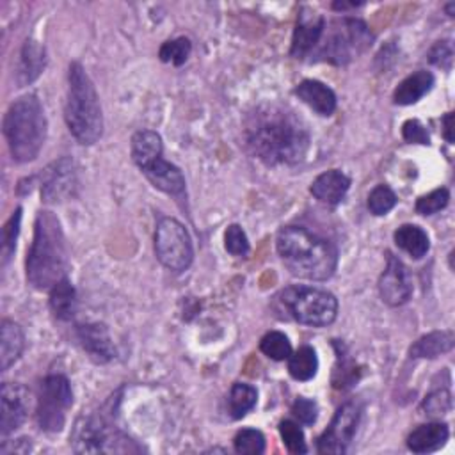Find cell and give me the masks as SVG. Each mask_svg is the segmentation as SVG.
<instances>
[{
	"instance_id": "cell-1",
	"label": "cell",
	"mask_w": 455,
	"mask_h": 455,
	"mask_svg": "<svg viewBox=\"0 0 455 455\" xmlns=\"http://www.w3.org/2000/svg\"><path fill=\"white\" fill-rule=\"evenodd\" d=\"M245 142L267 165H293L309 148V132L300 117L281 105H261L247 119Z\"/></svg>"
},
{
	"instance_id": "cell-2",
	"label": "cell",
	"mask_w": 455,
	"mask_h": 455,
	"mask_svg": "<svg viewBox=\"0 0 455 455\" xmlns=\"http://www.w3.org/2000/svg\"><path fill=\"white\" fill-rule=\"evenodd\" d=\"M275 247L281 261L295 277L325 281L336 270V247L329 240L307 231L306 228H283L277 233Z\"/></svg>"
},
{
	"instance_id": "cell-3",
	"label": "cell",
	"mask_w": 455,
	"mask_h": 455,
	"mask_svg": "<svg viewBox=\"0 0 455 455\" xmlns=\"http://www.w3.org/2000/svg\"><path fill=\"white\" fill-rule=\"evenodd\" d=\"M69 267L66 238L59 219L52 212H39L34 240L27 256V279L36 290H52L66 277Z\"/></svg>"
},
{
	"instance_id": "cell-4",
	"label": "cell",
	"mask_w": 455,
	"mask_h": 455,
	"mask_svg": "<svg viewBox=\"0 0 455 455\" xmlns=\"http://www.w3.org/2000/svg\"><path fill=\"white\" fill-rule=\"evenodd\" d=\"M4 135L18 164L36 160L46 139V117L36 94L18 98L5 112Z\"/></svg>"
},
{
	"instance_id": "cell-5",
	"label": "cell",
	"mask_w": 455,
	"mask_h": 455,
	"mask_svg": "<svg viewBox=\"0 0 455 455\" xmlns=\"http://www.w3.org/2000/svg\"><path fill=\"white\" fill-rule=\"evenodd\" d=\"M64 117L71 135L84 146L94 144L103 132V114L98 92L82 64L73 62L68 73Z\"/></svg>"
},
{
	"instance_id": "cell-6",
	"label": "cell",
	"mask_w": 455,
	"mask_h": 455,
	"mask_svg": "<svg viewBox=\"0 0 455 455\" xmlns=\"http://www.w3.org/2000/svg\"><path fill=\"white\" fill-rule=\"evenodd\" d=\"M370 44L371 34L368 27L361 20L343 18L334 20L329 28H323V34L311 55L315 60L343 66L361 55Z\"/></svg>"
},
{
	"instance_id": "cell-7",
	"label": "cell",
	"mask_w": 455,
	"mask_h": 455,
	"mask_svg": "<svg viewBox=\"0 0 455 455\" xmlns=\"http://www.w3.org/2000/svg\"><path fill=\"white\" fill-rule=\"evenodd\" d=\"M281 302L293 320L311 327H325L338 313L336 297L322 288L290 286L281 293Z\"/></svg>"
},
{
	"instance_id": "cell-8",
	"label": "cell",
	"mask_w": 455,
	"mask_h": 455,
	"mask_svg": "<svg viewBox=\"0 0 455 455\" xmlns=\"http://www.w3.org/2000/svg\"><path fill=\"white\" fill-rule=\"evenodd\" d=\"M73 403V393L69 380L64 375H48L39 387L37 396V423L39 428L55 434L60 432L66 423V414Z\"/></svg>"
},
{
	"instance_id": "cell-9",
	"label": "cell",
	"mask_w": 455,
	"mask_h": 455,
	"mask_svg": "<svg viewBox=\"0 0 455 455\" xmlns=\"http://www.w3.org/2000/svg\"><path fill=\"white\" fill-rule=\"evenodd\" d=\"M155 251L160 263L174 272L187 270L194 258L188 231L172 217H164L158 220L155 233Z\"/></svg>"
},
{
	"instance_id": "cell-10",
	"label": "cell",
	"mask_w": 455,
	"mask_h": 455,
	"mask_svg": "<svg viewBox=\"0 0 455 455\" xmlns=\"http://www.w3.org/2000/svg\"><path fill=\"white\" fill-rule=\"evenodd\" d=\"M73 450L78 453L128 451L121 443H130L98 416H82L73 428Z\"/></svg>"
},
{
	"instance_id": "cell-11",
	"label": "cell",
	"mask_w": 455,
	"mask_h": 455,
	"mask_svg": "<svg viewBox=\"0 0 455 455\" xmlns=\"http://www.w3.org/2000/svg\"><path fill=\"white\" fill-rule=\"evenodd\" d=\"M361 412L363 409L357 402L343 403L336 411L331 425L318 437L316 441L318 453H345L357 430Z\"/></svg>"
},
{
	"instance_id": "cell-12",
	"label": "cell",
	"mask_w": 455,
	"mask_h": 455,
	"mask_svg": "<svg viewBox=\"0 0 455 455\" xmlns=\"http://www.w3.org/2000/svg\"><path fill=\"white\" fill-rule=\"evenodd\" d=\"M379 293L387 306H402L412 295V279L409 268L393 254H387V265L379 279Z\"/></svg>"
},
{
	"instance_id": "cell-13",
	"label": "cell",
	"mask_w": 455,
	"mask_h": 455,
	"mask_svg": "<svg viewBox=\"0 0 455 455\" xmlns=\"http://www.w3.org/2000/svg\"><path fill=\"white\" fill-rule=\"evenodd\" d=\"M2 402V418H0V432L2 435H9L11 432L18 430L28 414L30 409V393L21 384H2L0 393Z\"/></svg>"
},
{
	"instance_id": "cell-14",
	"label": "cell",
	"mask_w": 455,
	"mask_h": 455,
	"mask_svg": "<svg viewBox=\"0 0 455 455\" xmlns=\"http://www.w3.org/2000/svg\"><path fill=\"white\" fill-rule=\"evenodd\" d=\"M75 165L69 158L50 164L41 174V197L44 203H60L73 194Z\"/></svg>"
},
{
	"instance_id": "cell-15",
	"label": "cell",
	"mask_w": 455,
	"mask_h": 455,
	"mask_svg": "<svg viewBox=\"0 0 455 455\" xmlns=\"http://www.w3.org/2000/svg\"><path fill=\"white\" fill-rule=\"evenodd\" d=\"M325 28V20L315 11L304 9L299 14L293 37H291V55L295 59H304L313 53Z\"/></svg>"
},
{
	"instance_id": "cell-16",
	"label": "cell",
	"mask_w": 455,
	"mask_h": 455,
	"mask_svg": "<svg viewBox=\"0 0 455 455\" xmlns=\"http://www.w3.org/2000/svg\"><path fill=\"white\" fill-rule=\"evenodd\" d=\"M76 338L89 359L98 364H105L116 357V347L103 323H82L76 327Z\"/></svg>"
},
{
	"instance_id": "cell-17",
	"label": "cell",
	"mask_w": 455,
	"mask_h": 455,
	"mask_svg": "<svg viewBox=\"0 0 455 455\" xmlns=\"http://www.w3.org/2000/svg\"><path fill=\"white\" fill-rule=\"evenodd\" d=\"M140 171L151 181V185L156 187L158 190H162L165 194H171V196H176V197L183 196L185 178L174 164H171V162H167L160 156Z\"/></svg>"
},
{
	"instance_id": "cell-18",
	"label": "cell",
	"mask_w": 455,
	"mask_h": 455,
	"mask_svg": "<svg viewBox=\"0 0 455 455\" xmlns=\"http://www.w3.org/2000/svg\"><path fill=\"white\" fill-rule=\"evenodd\" d=\"M295 94L320 116H331L336 110V94L320 80H302Z\"/></svg>"
},
{
	"instance_id": "cell-19",
	"label": "cell",
	"mask_w": 455,
	"mask_h": 455,
	"mask_svg": "<svg viewBox=\"0 0 455 455\" xmlns=\"http://www.w3.org/2000/svg\"><path fill=\"white\" fill-rule=\"evenodd\" d=\"M348 188H350V178L338 169L322 172L320 176H316V180L309 187L311 194L318 201L327 204H338L345 197Z\"/></svg>"
},
{
	"instance_id": "cell-20",
	"label": "cell",
	"mask_w": 455,
	"mask_h": 455,
	"mask_svg": "<svg viewBox=\"0 0 455 455\" xmlns=\"http://www.w3.org/2000/svg\"><path fill=\"white\" fill-rule=\"evenodd\" d=\"M44 66H46L44 46H41L34 39H27L20 52V60H18V71H16L18 85L23 87L34 82L41 75Z\"/></svg>"
},
{
	"instance_id": "cell-21",
	"label": "cell",
	"mask_w": 455,
	"mask_h": 455,
	"mask_svg": "<svg viewBox=\"0 0 455 455\" xmlns=\"http://www.w3.org/2000/svg\"><path fill=\"white\" fill-rule=\"evenodd\" d=\"M450 430L444 423H425L414 428L407 437V448L414 453H430L444 446Z\"/></svg>"
},
{
	"instance_id": "cell-22",
	"label": "cell",
	"mask_w": 455,
	"mask_h": 455,
	"mask_svg": "<svg viewBox=\"0 0 455 455\" xmlns=\"http://www.w3.org/2000/svg\"><path fill=\"white\" fill-rule=\"evenodd\" d=\"M434 87V75L430 71L419 69L405 76L395 89L393 101L396 105H412L421 100Z\"/></svg>"
},
{
	"instance_id": "cell-23",
	"label": "cell",
	"mask_w": 455,
	"mask_h": 455,
	"mask_svg": "<svg viewBox=\"0 0 455 455\" xmlns=\"http://www.w3.org/2000/svg\"><path fill=\"white\" fill-rule=\"evenodd\" d=\"M162 156V139L156 132L140 130L132 137V158L144 169L151 162Z\"/></svg>"
},
{
	"instance_id": "cell-24",
	"label": "cell",
	"mask_w": 455,
	"mask_h": 455,
	"mask_svg": "<svg viewBox=\"0 0 455 455\" xmlns=\"http://www.w3.org/2000/svg\"><path fill=\"white\" fill-rule=\"evenodd\" d=\"M0 359H2V370H7L11 364H14L25 347V336L23 331L18 323L12 320H4L2 322V331H0Z\"/></svg>"
},
{
	"instance_id": "cell-25",
	"label": "cell",
	"mask_w": 455,
	"mask_h": 455,
	"mask_svg": "<svg viewBox=\"0 0 455 455\" xmlns=\"http://www.w3.org/2000/svg\"><path fill=\"white\" fill-rule=\"evenodd\" d=\"M395 243L405 251L411 258L419 259L423 258L430 249V240L425 229L414 224H403L395 231Z\"/></svg>"
},
{
	"instance_id": "cell-26",
	"label": "cell",
	"mask_w": 455,
	"mask_h": 455,
	"mask_svg": "<svg viewBox=\"0 0 455 455\" xmlns=\"http://www.w3.org/2000/svg\"><path fill=\"white\" fill-rule=\"evenodd\" d=\"M453 348V332L451 331H434L419 338L409 350L411 357H427L434 359L441 354H446Z\"/></svg>"
},
{
	"instance_id": "cell-27",
	"label": "cell",
	"mask_w": 455,
	"mask_h": 455,
	"mask_svg": "<svg viewBox=\"0 0 455 455\" xmlns=\"http://www.w3.org/2000/svg\"><path fill=\"white\" fill-rule=\"evenodd\" d=\"M50 307L55 318L66 322L71 320L76 311V293L73 284L68 277L60 279L52 290H50Z\"/></svg>"
},
{
	"instance_id": "cell-28",
	"label": "cell",
	"mask_w": 455,
	"mask_h": 455,
	"mask_svg": "<svg viewBox=\"0 0 455 455\" xmlns=\"http://www.w3.org/2000/svg\"><path fill=\"white\" fill-rule=\"evenodd\" d=\"M318 357L313 347L304 345L288 357V371L295 380H309L316 375Z\"/></svg>"
},
{
	"instance_id": "cell-29",
	"label": "cell",
	"mask_w": 455,
	"mask_h": 455,
	"mask_svg": "<svg viewBox=\"0 0 455 455\" xmlns=\"http://www.w3.org/2000/svg\"><path fill=\"white\" fill-rule=\"evenodd\" d=\"M258 400V393L252 386L243 384V382H236L233 384L229 396H228V407H229V414L235 419L243 418L249 411L254 409Z\"/></svg>"
},
{
	"instance_id": "cell-30",
	"label": "cell",
	"mask_w": 455,
	"mask_h": 455,
	"mask_svg": "<svg viewBox=\"0 0 455 455\" xmlns=\"http://www.w3.org/2000/svg\"><path fill=\"white\" fill-rule=\"evenodd\" d=\"M259 350L274 361H284L291 354V343L286 338V334L279 331H270L261 338Z\"/></svg>"
},
{
	"instance_id": "cell-31",
	"label": "cell",
	"mask_w": 455,
	"mask_h": 455,
	"mask_svg": "<svg viewBox=\"0 0 455 455\" xmlns=\"http://www.w3.org/2000/svg\"><path fill=\"white\" fill-rule=\"evenodd\" d=\"M192 52V44L187 37H178V39H171V41H165L162 46H160V52H158V57L162 62H171L174 66H181L185 64V60L188 59Z\"/></svg>"
},
{
	"instance_id": "cell-32",
	"label": "cell",
	"mask_w": 455,
	"mask_h": 455,
	"mask_svg": "<svg viewBox=\"0 0 455 455\" xmlns=\"http://www.w3.org/2000/svg\"><path fill=\"white\" fill-rule=\"evenodd\" d=\"M233 443H235L236 453L259 455L265 451V437L259 430H254V428H242L235 435Z\"/></svg>"
},
{
	"instance_id": "cell-33",
	"label": "cell",
	"mask_w": 455,
	"mask_h": 455,
	"mask_svg": "<svg viewBox=\"0 0 455 455\" xmlns=\"http://www.w3.org/2000/svg\"><path fill=\"white\" fill-rule=\"evenodd\" d=\"M279 434H281V439H283V443H284V446L290 453L299 455V453L307 451L304 432L295 421H291V419L281 421L279 423Z\"/></svg>"
},
{
	"instance_id": "cell-34",
	"label": "cell",
	"mask_w": 455,
	"mask_h": 455,
	"mask_svg": "<svg viewBox=\"0 0 455 455\" xmlns=\"http://www.w3.org/2000/svg\"><path fill=\"white\" fill-rule=\"evenodd\" d=\"M396 204V196L387 185H377L368 196V210L373 215H386Z\"/></svg>"
},
{
	"instance_id": "cell-35",
	"label": "cell",
	"mask_w": 455,
	"mask_h": 455,
	"mask_svg": "<svg viewBox=\"0 0 455 455\" xmlns=\"http://www.w3.org/2000/svg\"><path fill=\"white\" fill-rule=\"evenodd\" d=\"M448 201H450L448 188H435L416 201V212L419 215H434L441 212L448 204Z\"/></svg>"
},
{
	"instance_id": "cell-36",
	"label": "cell",
	"mask_w": 455,
	"mask_h": 455,
	"mask_svg": "<svg viewBox=\"0 0 455 455\" xmlns=\"http://www.w3.org/2000/svg\"><path fill=\"white\" fill-rule=\"evenodd\" d=\"M224 247L233 256H245L249 252V240L238 224H231L224 233Z\"/></svg>"
},
{
	"instance_id": "cell-37",
	"label": "cell",
	"mask_w": 455,
	"mask_h": 455,
	"mask_svg": "<svg viewBox=\"0 0 455 455\" xmlns=\"http://www.w3.org/2000/svg\"><path fill=\"white\" fill-rule=\"evenodd\" d=\"M421 407L428 416H443L451 409V396L446 389L434 391L423 400Z\"/></svg>"
},
{
	"instance_id": "cell-38",
	"label": "cell",
	"mask_w": 455,
	"mask_h": 455,
	"mask_svg": "<svg viewBox=\"0 0 455 455\" xmlns=\"http://www.w3.org/2000/svg\"><path fill=\"white\" fill-rule=\"evenodd\" d=\"M20 220H21V208H16V212L11 215V219L4 226L2 251H4V259L5 261L12 254L14 247H16V238H18V233H20Z\"/></svg>"
},
{
	"instance_id": "cell-39",
	"label": "cell",
	"mask_w": 455,
	"mask_h": 455,
	"mask_svg": "<svg viewBox=\"0 0 455 455\" xmlns=\"http://www.w3.org/2000/svg\"><path fill=\"white\" fill-rule=\"evenodd\" d=\"M291 414L304 425H313L318 416V405L311 398L299 396L291 405Z\"/></svg>"
},
{
	"instance_id": "cell-40",
	"label": "cell",
	"mask_w": 455,
	"mask_h": 455,
	"mask_svg": "<svg viewBox=\"0 0 455 455\" xmlns=\"http://www.w3.org/2000/svg\"><path fill=\"white\" fill-rule=\"evenodd\" d=\"M402 135L411 144H430V135L418 119H407L402 126Z\"/></svg>"
},
{
	"instance_id": "cell-41",
	"label": "cell",
	"mask_w": 455,
	"mask_h": 455,
	"mask_svg": "<svg viewBox=\"0 0 455 455\" xmlns=\"http://www.w3.org/2000/svg\"><path fill=\"white\" fill-rule=\"evenodd\" d=\"M451 57H453V50L450 41H437L428 52V60L444 69H450Z\"/></svg>"
},
{
	"instance_id": "cell-42",
	"label": "cell",
	"mask_w": 455,
	"mask_h": 455,
	"mask_svg": "<svg viewBox=\"0 0 455 455\" xmlns=\"http://www.w3.org/2000/svg\"><path fill=\"white\" fill-rule=\"evenodd\" d=\"M451 119H453V114L448 112L444 117H443V126H444V139L451 144L453 142V135H451Z\"/></svg>"
}]
</instances>
